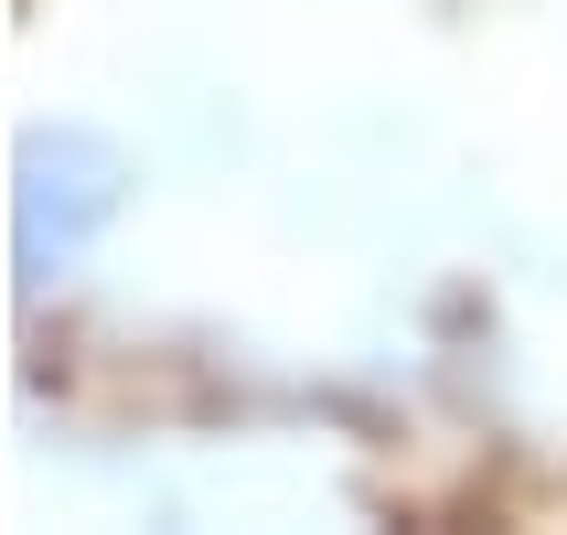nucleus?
I'll return each instance as SVG.
<instances>
[{
	"label": "nucleus",
	"mask_w": 567,
	"mask_h": 535,
	"mask_svg": "<svg viewBox=\"0 0 567 535\" xmlns=\"http://www.w3.org/2000/svg\"><path fill=\"white\" fill-rule=\"evenodd\" d=\"M128 151L96 140V128H22V161H11V257H22V289H43L54 268L107 236V215L128 204Z\"/></svg>",
	"instance_id": "1"
}]
</instances>
